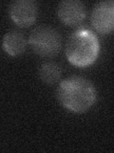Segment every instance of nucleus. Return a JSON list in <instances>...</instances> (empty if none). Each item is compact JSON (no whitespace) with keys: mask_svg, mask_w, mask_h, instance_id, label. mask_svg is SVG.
Wrapping results in <instances>:
<instances>
[{"mask_svg":"<svg viewBox=\"0 0 114 153\" xmlns=\"http://www.w3.org/2000/svg\"><path fill=\"white\" fill-rule=\"evenodd\" d=\"M56 96L64 108L81 114L88 111L95 103L97 93L89 79L82 76H71L59 83Z\"/></svg>","mask_w":114,"mask_h":153,"instance_id":"f257e3e1","label":"nucleus"},{"mask_svg":"<svg viewBox=\"0 0 114 153\" xmlns=\"http://www.w3.org/2000/svg\"><path fill=\"white\" fill-rule=\"evenodd\" d=\"M100 43L97 36L88 28H79L69 36L66 44V59L74 66L88 67L98 59Z\"/></svg>","mask_w":114,"mask_h":153,"instance_id":"f03ea898","label":"nucleus"},{"mask_svg":"<svg viewBox=\"0 0 114 153\" xmlns=\"http://www.w3.org/2000/svg\"><path fill=\"white\" fill-rule=\"evenodd\" d=\"M28 43L36 55L42 57H53L61 50L62 38L53 27L40 25L31 31Z\"/></svg>","mask_w":114,"mask_h":153,"instance_id":"7ed1b4c3","label":"nucleus"},{"mask_svg":"<svg viewBox=\"0 0 114 153\" xmlns=\"http://www.w3.org/2000/svg\"><path fill=\"white\" fill-rule=\"evenodd\" d=\"M90 20L93 28L99 33H111L114 29V2L107 0L95 4Z\"/></svg>","mask_w":114,"mask_h":153,"instance_id":"20e7f679","label":"nucleus"},{"mask_svg":"<svg viewBox=\"0 0 114 153\" xmlns=\"http://www.w3.org/2000/svg\"><path fill=\"white\" fill-rule=\"evenodd\" d=\"M38 7L33 0H14L9 6V14L17 26L27 28L35 22Z\"/></svg>","mask_w":114,"mask_h":153,"instance_id":"39448f33","label":"nucleus"},{"mask_svg":"<svg viewBox=\"0 0 114 153\" xmlns=\"http://www.w3.org/2000/svg\"><path fill=\"white\" fill-rule=\"evenodd\" d=\"M57 16L65 25L75 27L85 20L87 10L79 0H64L57 7Z\"/></svg>","mask_w":114,"mask_h":153,"instance_id":"423d86ee","label":"nucleus"},{"mask_svg":"<svg viewBox=\"0 0 114 153\" xmlns=\"http://www.w3.org/2000/svg\"><path fill=\"white\" fill-rule=\"evenodd\" d=\"M27 40L25 36L19 31H10L5 33L2 39V48L11 56H18L26 50Z\"/></svg>","mask_w":114,"mask_h":153,"instance_id":"0eeeda50","label":"nucleus"},{"mask_svg":"<svg viewBox=\"0 0 114 153\" xmlns=\"http://www.w3.org/2000/svg\"><path fill=\"white\" fill-rule=\"evenodd\" d=\"M39 78L47 84H54L58 81L62 75L61 67L53 61H47L39 67Z\"/></svg>","mask_w":114,"mask_h":153,"instance_id":"6e6552de","label":"nucleus"}]
</instances>
